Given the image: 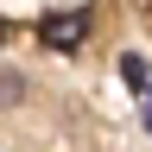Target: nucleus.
I'll list each match as a JSON object with an SVG mask.
<instances>
[{
    "instance_id": "nucleus-2",
    "label": "nucleus",
    "mask_w": 152,
    "mask_h": 152,
    "mask_svg": "<svg viewBox=\"0 0 152 152\" xmlns=\"http://www.w3.org/2000/svg\"><path fill=\"white\" fill-rule=\"evenodd\" d=\"M121 76H127L133 89H146V57H121Z\"/></svg>"
},
{
    "instance_id": "nucleus-3",
    "label": "nucleus",
    "mask_w": 152,
    "mask_h": 152,
    "mask_svg": "<svg viewBox=\"0 0 152 152\" xmlns=\"http://www.w3.org/2000/svg\"><path fill=\"white\" fill-rule=\"evenodd\" d=\"M7 38H13V26H7V19H0V45H7Z\"/></svg>"
},
{
    "instance_id": "nucleus-1",
    "label": "nucleus",
    "mask_w": 152,
    "mask_h": 152,
    "mask_svg": "<svg viewBox=\"0 0 152 152\" xmlns=\"http://www.w3.org/2000/svg\"><path fill=\"white\" fill-rule=\"evenodd\" d=\"M38 38H45L51 51H76L89 38V13H45L38 19Z\"/></svg>"
}]
</instances>
